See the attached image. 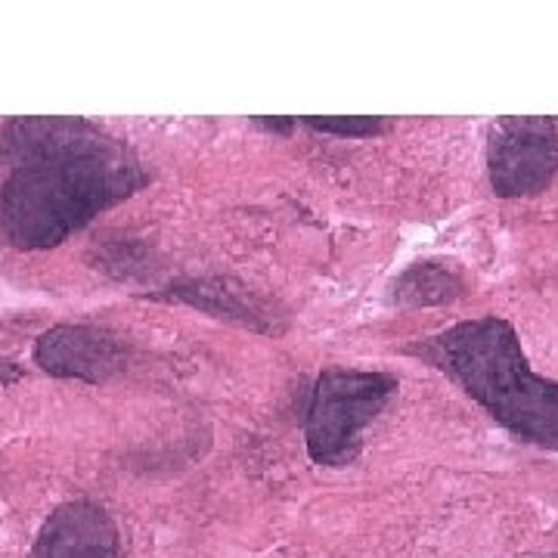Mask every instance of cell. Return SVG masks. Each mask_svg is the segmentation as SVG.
Wrapping results in <instances>:
<instances>
[{"mask_svg": "<svg viewBox=\"0 0 558 558\" xmlns=\"http://www.w3.org/2000/svg\"><path fill=\"white\" fill-rule=\"evenodd\" d=\"M0 156V233L22 252L60 245L149 180L128 143L78 119L16 121Z\"/></svg>", "mask_w": 558, "mask_h": 558, "instance_id": "cell-1", "label": "cell"}, {"mask_svg": "<svg viewBox=\"0 0 558 558\" xmlns=\"http://www.w3.org/2000/svg\"><path fill=\"white\" fill-rule=\"evenodd\" d=\"M435 363L499 425L558 450V381L531 369L509 319H465L432 339Z\"/></svg>", "mask_w": 558, "mask_h": 558, "instance_id": "cell-2", "label": "cell"}, {"mask_svg": "<svg viewBox=\"0 0 558 558\" xmlns=\"http://www.w3.org/2000/svg\"><path fill=\"white\" fill-rule=\"evenodd\" d=\"M398 391V379L373 369H326L314 385L304 438L311 459L344 469L360 457L363 432Z\"/></svg>", "mask_w": 558, "mask_h": 558, "instance_id": "cell-3", "label": "cell"}, {"mask_svg": "<svg viewBox=\"0 0 558 558\" xmlns=\"http://www.w3.org/2000/svg\"><path fill=\"white\" fill-rule=\"evenodd\" d=\"M490 186L502 199L543 193L558 174V124L553 119H499L487 137Z\"/></svg>", "mask_w": 558, "mask_h": 558, "instance_id": "cell-4", "label": "cell"}, {"mask_svg": "<svg viewBox=\"0 0 558 558\" xmlns=\"http://www.w3.org/2000/svg\"><path fill=\"white\" fill-rule=\"evenodd\" d=\"M35 363L60 379L106 381L128 366V344L97 326H53L35 344Z\"/></svg>", "mask_w": 558, "mask_h": 558, "instance_id": "cell-5", "label": "cell"}, {"mask_svg": "<svg viewBox=\"0 0 558 558\" xmlns=\"http://www.w3.org/2000/svg\"><path fill=\"white\" fill-rule=\"evenodd\" d=\"M119 527L97 502H65L44 521L28 558H116Z\"/></svg>", "mask_w": 558, "mask_h": 558, "instance_id": "cell-6", "label": "cell"}, {"mask_svg": "<svg viewBox=\"0 0 558 558\" xmlns=\"http://www.w3.org/2000/svg\"><path fill=\"white\" fill-rule=\"evenodd\" d=\"M171 295L199 307L205 314H215L220 319H236L242 326H252L260 332H277L279 329V317L270 307V301H264L258 292L245 289L240 282H230V279H190V282L174 286Z\"/></svg>", "mask_w": 558, "mask_h": 558, "instance_id": "cell-7", "label": "cell"}, {"mask_svg": "<svg viewBox=\"0 0 558 558\" xmlns=\"http://www.w3.org/2000/svg\"><path fill=\"white\" fill-rule=\"evenodd\" d=\"M465 292V282L444 260H418L407 267L395 282V299L400 307H438L450 304Z\"/></svg>", "mask_w": 558, "mask_h": 558, "instance_id": "cell-8", "label": "cell"}, {"mask_svg": "<svg viewBox=\"0 0 558 558\" xmlns=\"http://www.w3.org/2000/svg\"><path fill=\"white\" fill-rule=\"evenodd\" d=\"M304 124L323 134H339V137H376L385 131L381 119H307Z\"/></svg>", "mask_w": 558, "mask_h": 558, "instance_id": "cell-9", "label": "cell"}, {"mask_svg": "<svg viewBox=\"0 0 558 558\" xmlns=\"http://www.w3.org/2000/svg\"><path fill=\"white\" fill-rule=\"evenodd\" d=\"M22 376V369L13 363V360H3L0 357V385H7V381H16Z\"/></svg>", "mask_w": 558, "mask_h": 558, "instance_id": "cell-10", "label": "cell"}]
</instances>
